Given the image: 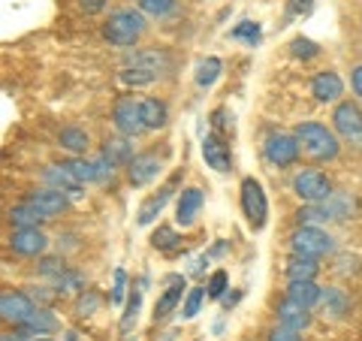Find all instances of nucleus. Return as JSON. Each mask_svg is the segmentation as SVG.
Masks as SVG:
<instances>
[{
	"instance_id": "obj_50",
	"label": "nucleus",
	"mask_w": 362,
	"mask_h": 341,
	"mask_svg": "<svg viewBox=\"0 0 362 341\" xmlns=\"http://www.w3.org/2000/svg\"><path fill=\"white\" fill-rule=\"evenodd\" d=\"M239 299H242V290H235V293H233V296H223L221 302H223V308H233V305H235V302H239Z\"/></svg>"
},
{
	"instance_id": "obj_1",
	"label": "nucleus",
	"mask_w": 362,
	"mask_h": 341,
	"mask_svg": "<svg viewBox=\"0 0 362 341\" xmlns=\"http://www.w3.org/2000/svg\"><path fill=\"white\" fill-rule=\"evenodd\" d=\"M359 209V202L344 190H335L329 200L323 202H308L296 212L299 226H314V224H335V221H347L350 214Z\"/></svg>"
},
{
	"instance_id": "obj_42",
	"label": "nucleus",
	"mask_w": 362,
	"mask_h": 341,
	"mask_svg": "<svg viewBox=\"0 0 362 341\" xmlns=\"http://www.w3.org/2000/svg\"><path fill=\"white\" fill-rule=\"evenodd\" d=\"M206 290H209V299H223V293L230 290V275H226L223 269L211 272V278H209V284H206Z\"/></svg>"
},
{
	"instance_id": "obj_43",
	"label": "nucleus",
	"mask_w": 362,
	"mask_h": 341,
	"mask_svg": "<svg viewBox=\"0 0 362 341\" xmlns=\"http://www.w3.org/2000/svg\"><path fill=\"white\" fill-rule=\"evenodd\" d=\"M233 40H242L247 45H257L259 42V25L257 21H242V25H235L233 33H230Z\"/></svg>"
},
{
	"instance_id": "obj_5",
	"label": "nucleus",
	"mask_w": 362,
	"mask_h": 341,
	"mask_svg": "<svg viewBox=\"0 0 362 341\" xmlns=\"http://www.w3.org/2000/svg\"><path fill=\"white\" fill-rule=\"evenodd\" d=\"M239 193H242V212L247 218V226H251V230H263L269 224V200H266V190L259 185V178H254V175L242 178Z\"/></svg>"
},
{
	"instance_id": "obj_35",
	"label": "nucleus",
	"mask_w": 362,
	"mask_h": 341,
	"mask_svg": "<svg viewBox=\"0 0 362 341\" xmlns=\"http://www.w3.org/2000/svg\"><path fill=\"white\" fill-rule=\"evenodd\" d=\"M139 9L151 18H169L175 13V0H136Z\"/></svg>"
},
{
	"instance_id": "obj_29",
	"label": "nucleus",
	"mask_w": 362,
	"mask_h": 341,
	"mask_svg": "<svg viewBox=\"0 0 362 341\" xmlns=\"http://www.w3.org/2000/svg\"><path fill=\"white\" fill-rule=\"evenodd\" d=\"M185 242V238L178 236V230L175 226H166V224H160L157 230L151 233V248L154 251H163V254H173V251H178V245Z\"/></svg>"
},
{
	"instance_id": "obj_2",
	"label": "nucleus",
	"mask_w": 362,
	"mask_h": 341,
	"mask_svg": "<svg viewBox=\"0 0 362 341\" xmlns=\"http://www.w3.org/2000/svg\"><path fill=\"white\" fill-rule=\"evenodd\" d=\"M293 133H296V139H299V145H302V151L308 154L311 161H317V163L335 161L338 151H341L335 130H329V127H326V124H320V121H302Z\"/></svg>"
},
{
	"instance_id": "obj_24",
	"label": "nucleus",
	"mask_w": 362,
	"mask_h": 341,
	"mask_svg": "<svg viewBox=\"0 0 362 341\" xmlns=\"http://www.w3.org/2000/svg\"><path fill=\"white\" fill-rule=\"evenodd\" d=\"M287 296L293 302L305 305V308H314V305H320V299H323V287L317 281H290Z\"/></svg>"
},
{
	"instance_id": "obj_12",
	"label": "nucleus",
	"mask_w": 362,
	"mask_h": 341,
	"mask_svg": "<svg viewBox=\"0 0 362 341\" xmlns=\"http://www.w3.org/2000/svg\"><path fill=\"white\" fill-rule=\"evenodd\" d=\"M6 245L13 248L18 257H40L45 248H49V238H45L40 226H18V230L9 233Z\"/></svg>"
},
{
	"instance_id": "obj_36",
	"label": "nucleus",
	"mask_w": 362,
	"mask_h": 341,
	"mask_svg": "<svg viewBox=\"0 0 362 341\" xmlns=\"http://www.w3.org/2000/svg\"><path fill=\"white\" fill-rule=\"evenodd\" d=\"M118 79H121V85H127V88H145V85H151L157 76L148 70H136V67H124Z\"/></svg>"
},
{
	"instance_id": "obj_49",
	"label": "nucleus",
	"mask_w": 362,
	"mask_h": 341,
	"mask_svg": "<svg viewBox=\"0 0 362 341\" xmlns=\"http://www.w3.org/2000/svg\"><path fill=\"white\" fill-rule=\"evenodd\" d=\"M350 85H354V91H356V97H362V64L356 67L354 73H350Z\"/></svg>"
},
{
	"instance_id": "obj_33",
	"label": "nucleus",
	"mask_w": 362,
	"mask_h": 341,
	"mask_svg": "<svg viewBox=\"0 0 362 341\" xmlns=\"http://www.w3.org/2000/svg\"><path fill=\"white\" fill-rule=\"evenodd\" d=\"M52 284H54V290H58L61 296H70V293H82L85 290V275L82 272H76V269H66L64 275H58Z\"/></svg>"
},
{
	"instance_id": "obj_41",
	"label": "nucleus",
	"mask_w": 362,
	"mask_h": 341,
	"mask_svg": "<svg viewBox=\"0 0 362 341\" xmlns=\"http://www.w3.org/2000/svg\"><path fill=\"white\" fill-rule=\"evenodd\" d=\"M37 272H40V278L54 281L58 275H64V272H66V263H64V257H42L37 263Z\"/></svg>"
},
{
	"instance_id": "obj_40",
	"label": "nucleus",
	"mask_w": 362,
	"mask_h": 341,
	"mask_svg": "<svg viewBox=\"0 0 362 341\" xmlns=\"http://www.w3.org/2000/svg\"><path fill=\"white\" fill-rule=\"evenodd\" d=\"M97 308H100V293L97 290H82L78 293V299H76V314L78 317L97 314Z\"/></svg>"
},
{
	"instance_id": "obj_7",
	"label": "nucleus",
	"mask_w": 362,
	"mask_h": 341,
	"mask_svg": "<svg viewBox=\"0 0 362 341\" xmlns=\"http://www.w3.org/2000/svg\"><path fill=\"white\" fill-rule=\"evenodd\" d=\"M299 151H302V145L296 139V133H272L263 142V157L278 169H287V166L296 163Z\"/></svg>"
},
{
	"instance_id": "obj_30",
	"label": "nucleus",
	"mask_w": 362,
	"mask_h": 341,
	"mask_svg": "<svg viewBox=\"0 0 362 341\" xmlns=\"http://www.w3.org/2000/svg\"><path fill=\"white\" fill-rule=\"evenodd\" d=\"M323 311L329 314V317H344L350 311V299H347V293L344 290H338V287H323Z\"/></svg>"
},
{
	"instance_id": "obj_47",
	"label": "nucleus",
	"mask_w": 362,
	"mask_h": 341,
	"mask_svg": "<svg viewBox=\"0 0 362 341\" xmlns=\"http://www.w3.org/2000/svg\"><path fill=\"white\" fill-rule=\"evenodd\" d=\"M209 121H211V127H214V130L223 133L226 127H230V112H226V109L221 106V109H214V112H211Z\"/></svg>"
},
{
	"instance_id": "obj_53",
	"label": "nucleus",
	"mask_w": 362,
	"mask_h": 341,
	"mask_svg": "<svg viewBox=\"0 0 362 341\" xmlns=\"http://www.w3.org/2000/svg\"><path fill=\"white\" fill-rule=\"evenodd\" d=\"M28 341H52V338H45V335H33V338H28Z\"/></svg>"
},
{
	"instance_id": "obj_44",
	"label": "nucleus",
	"mask_w": 362,
	"mask_h": 341,
	"mask_svg": "<svg viewBox=\"0 0 362 341\" xmlns=\"http://www.w3.org/2000/svg\"><path fill=\"white\" fill-rule=\"evenodd\" d=\"M124 296H127V272H124L121 266L115 269V284H112V305H121Z\"/></svg>"
},
{
	"instance_id": "obj_6",
	"label": "nucleus",
	"mask_w": 362,
	"mask_h": 341,
	"mask_svg": "<svg viewBox=\"0 0 362 341\" xmlns=\"http://www.w3.org/2000/svg\"><path fill=\"white\" fill-rule=\"evenodd\" d=\"M293 193L302 200V202H323L332 197V181L326 178V173L320 169H299L293 175Z\"/></svg>"
},
{
	"instance_id": "obj_4",
	"label": "nucleus",
	"mask_w": 362,
	"mask_h": 341,
	"mask_svg": "<svg viewBox=\"0 0 362 341\" xmlns=\"http://www.w3.org/2000/svg\"><path fill=\"white\" fill-rule=\"evenodd\" d=\"M290 251L299 254V257H329L335 251V238L320 230V226H299V230H293L290 236Z\"/></svg>"
},
{
	"instance_id": "obj_11",
	"label": "nucleus",
	"mask_w": 362,
	"mask_h": 341,
	"mask_svg": "<svg viewBox=\"0 0 362 341\" xmlns=\"http://www.w3.org/2000/svg\"><path fill=\"white\" fill-rule=\"evenodd\" d=\"M332 130L344 139H362V109L354 100H341L332 109Z\"/></svg>"
},
{
	"instance_id": "obj_38",
	"label": "nucleus",
	"mask_w": 362,
	"mask_h": 341,
	"mask_svg": "<svg viewBox=\"0 0 362 341\" xmlns=\"http://www.w3.org/2000/svg\"><path fill=\"white\" fill-rule=\"evenodd\" d=\"M28 293H30V299L40 305V308H52L54 302H58V296L61 293L54 290V284H49V287H45V284H37V287H25Z\"/></svg>"
},
{
	"instance_id": "obj_18",
	"label": "nucleus",
	"mask_w": 362,
	"mask_h": 341,
	"mask_svg": "<svg viewBox=\"0 0 362 341\" xmlns=\"http://www.w3.org/2000/svg\"><path fill=\"white\" fill-rule=\"evenodd\" d=\"M202 161H206L214 173H230L233 169V154H230V145L223 142V136L211 133L202 139Z\"/></svg>"
},
{
	"instance_id": "obj_17",
	"label": "nucleus",
	"mask_w": 362,
	"mask_h": 341,
	"mask_svg": "<svg viewBox=\"0 0 362 341\" xmlns=\"http://www.w3.org/2000/svg\"><path fill=\"white\" fill-rule=\"evenodd\" d=\"M202 202H206V193L199 187H185L175 200V224L178 226H194L199 212H202Z\"/></svg>"
},
{
	"instance_id": "obj_10",
	"label": "nucleus",
	"mask_w": 362,
	"mask_h": 341,
	"mask_svg": "<svg viewBox=\"0 0 362 341\" xmlns=\"http://www.w3.org/2000/svg\"><path fill=\"white\" fill-rule=\"evenodd\" d=\"M181 175H185V169H181V173H173V178H169L166 185L154 193V197H148V200L142 202L139 212H136V224H139V226H151L157 218H160L163 209H166V202H169V197H173L175 187L181 185Z\"/></svg>"
},
{
	"instance_id": "obj_34",
	"label": "nucleus",
	"mask_w": 362,
	"mask_h": 341,
	"mask_svg": "<svg viewBox=\"0 0 362 341\" xmlns=\"http://www.w3.org/2000/svg\"><path fill=\"white\" fill-rule=\"evenodd\" d=\"M206 296H209L206 287H190L187 296H185V305H181V317H185V320H194V317L199 314L202 299H206Z\"/></svg>"
},
{
	"instance_id": "obj_20",
	"label": "nucleus",
	"mask_w": 362,
	"mask_h": 341,
	"mask_svg": "<svg viewBox=\"0 0 362 341\" xmlns=\"http://www.w3.org/2000/svg\"><path fill=\"white\" fill-rule=\"evenodd\" d=\"M275 317H278V323H281V326H290V329H296V333H305V329L311 326V320H314V317H311V308H305V305L293 302L290 296L278 302Z\"/></svg>"
},
{
	"instance_id": "obj_39",
	"label": "nucleus",
	"mask_w": 362,
	"mask_h": 341,
	"mask_svg": "<svg viewBox=\"0 0 362 341\" xmlns=\"http://www.w3.org/2000/svg\"><path fill=\"white\" fill-rule=\"evenodd\" d=\"M290 52H293V58H299V61H311V58L320 54V45L311 42L308 37H296L290 42Z\"/></svg>"
},
{
	"instance_id": "obj_28",
	"label": "nucleus",
	"mask_w": 362,
	"mask_h": 341,
	"mask_svg": "<svg viewBox=\"0 0 362 341\" xmlns=\"http://www.w3.org/2000/svg\"><path fill=\"white\" fill-rule=\"evenodd\" d=\"M317 272H320V263L314 257H299L293 254V260L287 263V278L290 281H314Z\"/></svg>"
},
{
	"instance_id": "obj_15",
	"label": "nucleus",
	"mask_w": 362,
	"mask_h": 341,
	"mask_svg": "<svg viewBox=\"0 0 362 341\" xmlns=\"http://www.w3.org/2000/svg\"><path fill=\"white\" fill-rule=\"evenodd\" d=\"M124 67H136V70H148L154 76L169 73L173 67V54L166 49H142V52H130L124 54Z\"/></svg>"
},
{
	"instance_id": "obj_22",
	"label": "nucleus",
	"mask_w": 362,
	"mask_h": 341,
	"mask_svg": "<svg viewBox=\"0 0 362 341\" xmlns=\"http://www.w3.org/2000/svg\"><path fill=\"white\" fill-rule=\"evenodd\" d=\"M61 166L70 169V173H73L78 181H82V185H103V175H100L97 161H88L85 154H70Z\"/></svg>"
},
{
	"instance_id": "obj_16",
	"label": "nucleus",
	"mask_w": 362,
	"mask_h": 341,
	"mask_svg": "<svg viewBox=\"0 0 362 341\" xmlns=\"http://www.w3.org/2000/svg\"><path fill=\"white\" fill-rule=\"evenodd\" d=\"M311 97L317 103H341V97H344L341 76L332 73V70H320L311 79Z\"/></svg>"
},
{
	"instance_id": "obj_21",
	"label": "nucleus",
	"mask_w": 362,
	"mask_h": 341,
	"mask_svg": "<svg viewBox=\"0 0 362 341\" xmlns=\"http://www.w3.org/2000/svg\"><path fill=\"white\" fill-rule=\"evenodd\" d=\"M42 181H45V187L64 190V193H70V197H78V193H82V187H85L82 181H78L66 166H45V169H42Z\"/></svg>"
},
{
	"instance_id": "obj_19",
	"label": "nucleus",
	"mask_w": 362,
	"mask_h": 341,
	"mask_svg": "<svg viewBox=\"0 0 362 341\" xmlns=\"http://www.w3.org/2000/svg\"><path fill=\"white\" fill-rule=\"evenodd\" d=\"M185 290H187L185 275L166 278V290L160 293V299H157V305H154V323L166 320V317L178 308V305H181V296H185Z\"/></svg>"
},
{
	"instance_id": "obj_8",
	"label": "nucleus",
	"mask_w": 362,
	"mask_h": 341,
	"mask_svg": "<svg viewBox=\"0 0 362 341\" xmlns=\"http://www.w3.org/2000/svg\"><path fill=\"white\" fill-rule=\"evenodd\" d=\"M112 124L121 136H139L145 130V121H142V100H133V97H118L115 106H112Z\"/></svg>"
},
{
	"instance_id": "obj_27",
	"label": "nucleus",
	"mask_w": 362,
	"mask_h": 341,
	"mask_svg": "<svg viewBox=\"0 0 362 341\" xmlns=\"http://www.w3.org/2000/svg\"><path fill=\"white\" fill-rule=\"evenodd\" d=\"M142 121H145V130H160V127H166L169 109H166L163 100L145 97V100H142Z\"/></svg>"
},
{
	"instance_id": "obj_13",
	"label": "nucleus",
	"mask_w": 362,
	"mask_h": 341,
	"mask_svg": "<svg viewBox=\"0 0 362 341\" xmlns=\"http://www.w3.org/2000/svg\"><path fill=\"white\" fill-rule=\"evenodd\" d=\"M124 169H127L130 187H145V185H151V181L163 173V161L154 151H145V154H136Z\"/></svg>"
},
{
	"instance_id": "obj_37",
	"label": "nucleus",
	"mask_w": 362,
	"mask_h": 341,
	"mask_svg": "<svg viewBox=\"0 0 362 341\" xmlns=\"http://www.w3.org/2000/svg\"><path fill=\"white\" fill-rule=\"evenodd\" d=\"M139 305H142V290L133 287L130 299H127V308L121 314V333H130V326L136 323V317H139Z\"/></svg>"
},
{
	"instance_id": "obj_51",
	"label": "nucleus",
	"mask_w": 362,
	"mask_h": 341,
	"mask_svg": "<svg viewBox=\"0 0 362 341\" xmlns=\"http://www.w3.org/2000/svg\"><path fill=\"white\" fill-rule=\"evenodd\" d=\"M223 251H226V245H214V248H211V254H214V257H221Z\"/></svg>"
},
{
	"instance_id": "obj_25",
	"label": "nucleus",
	"mask_w": 362,
	"mask_h": 341,
	"mask_svg": "<svg viewBox=\"0 0 362 341\" xmlns=\"http://www.w3.org/2000/svg\"><path fill=\"white\" fill-rule=\"evenodd\" d=\"M58 145L66 154H85L90 149V136L82 127H76V124H66L58 133Z\"/></svg>"
},
{
	"instance_id": "obj_45",
	"label": "nucleus",
	"mask_w": 362,
	"mask_h": 341,
	"mask_svg": "<svg viewBox=\"0 0 362 341\" xmlns=\"http://www.w3.org/2000/svg\"><path fill=\"white\" fill-rule=\"evenodd\" d=\"M299 335H302V333H296V329H290V326H281V323H278V326L269 333L266 341H302Z\"/></svg>"
},
{
	"instance_id": "obj_3",
	"label": "nucleus",
	"mask_w": 362,
	"mask_h": 341,
	"mask_svg": "<svg viewBox=\"0 0 362 341\" xmlns=\"http://www.w3.org/2000/svg\"><path fill=\"white\" fill-rule=\"evenodd\" d=\"M145 13L142 9H118V13H112L103 25V40L109 45H118V49H130L142 40L145 33Z\"/></svg>"
},
{
	"instance_id": "obj_9",
	"label": "nucleus",
	"mask_w": 362,
	"mask_h": 341,
	"mask_svg": "<svg viewBox=\"0 0 362 341\" xmlns=\"http://www.w3.org/2000/svg\"><path fill=\"white\" fill-rule=\"evenodd\" d=\"M37 308L40 305L30 299L28 290H4V296H0V317H4V323L21 326Z\"/></svg>"
},
{
	"instance_id": "obj_52",
	"label": "nucleus",
	"mask_w": 362,
	"mask_h": 341,
	"mask_svg": "<svg viewBox=\"0 0 362 341\" xmlns=\"http://www.w3.org/2000/svg\"><path fill=\"white\" fill-rule=\"evenodd\" d=\"M64 341H78V335H76V333H66V338H64Z\"/></svg>"
},
{
	"instance_id": "obj_46",
	"label": "nucleus",
	"mask_w": 362,
	"mask_h": 341,
	"mask_svg": "<svg viewBox=\"0 0 362 341\" xmlns=\"http://www.w3.org/2000/svg\"><path fill=\"white\" fill-rule=\"evenodd\" d=\"M311 9H314V0H290V6H287V18L308 16Z\"/></svg>"
},
{
	"instance_id": "obj_32",
	"label": "nucleus",
	"mask_w": 362,
	"mask_h": 341,
	"mask_svg": "<svg viewBox=\"0 0 362 341\" xmlns=\"http://www.w3.org/2000/svg\"><path fill=\"white\" fill-rule=\"evenodd\" d=\"M221 73H223V61L211 54V58H206V61L197 67V76H194V79H197V85H199V88H206V91H209V88L221 79Z\"/></svg>"
},
{
	"instance_id": "obj_23",
	"label": "nucleus",
	"mask_w": 362,
	"mask_h": 341,
	"mask_svg": "<svg viewBox=\"0 0 362 341\" xmlns=\"http://www.w3.org/2000/svg\"><path fill=\"white\" fill-rule=\"evenodd\" d=\"M18 329H25L28 335H52L61 329V323H58V317L52 314V308H37Z\"/></svg>"
},
{
	"instance_id": "obj_26",
	"label": "nucleus",
	"mask_w": 362,
	"mask_h": 341,
	"mask_svg": "<svg viewBox=\"0 0 362 341\" xmlns=\"http://www.w3.org/2000/svg\"><path fill=\"white\" fill-rule=\"evenodd\" d=\"M106 157V161L112 166H127L133 161V145H130V136H118V139H106L103 142V151H100Z\"/></svg>"
},
{
	"instance_id": "obj_14",
	"label": "nucleus",
	"mask_w": 362,
	"mask_h": 341,
	"mask_svg": "<svg viewBox=\"0 0 362 341\" xmlns=\"http://www.w3.org/2000/svg\"><path fill=\"white\" fill-rule=\"evenodd\" d=\"M70 193H64V190H54V187H42V190H33V193H28L25 197V202L30 209H37L45 221L49 218H54V214H61V212H66L70 209Z\"/></svg>"
},
{
	"instance_id": "obj_31",
	"label": "nucleus",
	"mask_w": 362,
	"mask_h": 341,
	"mask_svg": "<svg viewBox=\"0 0 362 341\" xmlns=\"http://www.w3.org/2000/svg\"><path fill=\"white\" fill-rule=\"evenodd\" d=\"M6 218H9V224H13L16 230H18V226H40V224H45L42 214H40L37 209H30L25 200H21L18 206L9 209V212H6Z\"/></svg>"
},
{
	"instance_id": "obj_48",
	"label": "nucleus",
	"mask_w": 362,
	"mask_h": 341,
	"mask_svg": "<svg viewBox=\"0 0 362 341\" xmlns=\"http://www.w3.org/2000/svg\"><path fill=\"white\" fill-rule=\"evenodd\" d=\"M78 6H82L88 16H94L100 9H106V0H78Z\"/></svg>"
}]
</instances>
